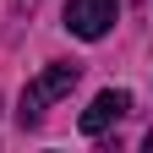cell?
Listing matches in <instances>:
<instances>
[{
    "instance_id": "1",
    "label": "cell",
    "mask_w": 153,
    "mask_h": 153,
    "mask_svg": "<svg viewBox=\"0 0 153 153\" xmlns=\"http://www.w3.org/2000/svg\"><path fill=\"white\" fill-rule=\"evenodd\" d=\"M76 76H82V66H76V60H55V66H44V71H38L33 82L22 88L16 120H22V126H38V120H44V109H49L55 99H66V93L76 88Z\"/></svg>"
},
{
    "instance_id": "2",
    "label": "cell",
    "mask_w": 153,
    "mask_h": 153,
    "mask_svg": "<svg viewBox=\"0 0 153 153\" xmlns=\"http://www.w3.org/2000/svg\"><path fill=\"white\" fill-rule=\"evenodd\" d=\"M115 16H120L115 0H66V27L76 38H104L115 27Z\"/></svg>"
},
{
    "instance_id": "3",
    "label": "cell",
    "mask_w": 153,
    "mask_h": 153,
    "mask_svg": "<svg viewBox=\"0 0 153 153\" xmlns=\"http://www.w3.org/2000/svg\"><path fill=\"white\" fill-rule=\"evenodd\" d=\"M126 109H131V93H126V88H104L99 99L82 109V131H88V137H99V131H104V126H115Z\"/></svg>"
},
{
    "instance_id": "4",
    "label": "cell",
    "mask_w": 153,
    "mask_h": 153,
    "mask_svg": "<svg viewBox=\"0 0 153 153\" xmlns=\"http://www.w3.org/2000/svg\"><path fill=\"white\" fill-rule=\"evenodd\" d=\"M142 148H148V153H153V131H148V137H142Z\"/></svg>"
}]
</instances>
